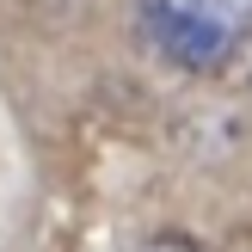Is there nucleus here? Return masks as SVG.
I'll list each match as a JSON object with an SVG mask.
<instances>
[{"label":"nucleus","instance_id":"2","mask_svg":"<svg viewBox=\"0 0 252 252\" xmlns=\"http://www.w3.org/2000/svg\"><path fill=\"white\" fill-rule=\"evenodd\" d=\"M129 252H203V246L185 240V234H148V240H135Z\"/></svg>","mask_w":252,"mask_h":252},{"label":"nucleus","instance_id":"1","mask_svg":"<svg viewBox=\"0 0 252 252\" xmlns=\"http://www.w3.org/2000/svg\"><path fill=\"white\" fill-rule=\"evenodd\" d=\"M135 25L179 74H221L252 49V0H135Z\"/></svg>","mask_w":252,"mask_h":252}]
</instances>
